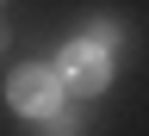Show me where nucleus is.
<instances>
[{"label": "nucleus", "instance_id": "obj_3", "mask_svg": "<svg viewBox=\"0 0 149 136\" xmlns=\"http://www.w3.org/2000/svg\"><path fill=\"white\" fill-rule=\"evenodd\" d=\"M0 43H6V19H0Z\"/></svg>", "mask_w": 149, "mask_h": 136}, {"label": "nucleus", "instance_id": "obj_2", "mask_svg": "<svg viewBox=\"0 0 149 136\" xmlns=\"http://www.w3.org/2000/svg\"><path fill=\"white\" fill-rule=\"evenodd\" d=\"M56 81H62V93H100L112 81V62H106V50L74 43V50H62V62H56Z\"/></svg>", "mask_w": 149, "mask_h": 136}, {"label": "nucleus", "instance_id": "obj_1", "mask_svg": "<svg viewBox=\"0 0 149 136\" xmlns=\"http://www.w3.org/2000/svg\"><path fill=\"white\" fill-rule=\"evenodd\" d=\"M6 99H13V111H25V118H50V111H62V81H56L50 68H19L6 81Z\"/></svg>", "mask_w": 149, "mask_h": 136}]
</instances>
